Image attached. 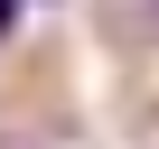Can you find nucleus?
<instances>
[{"label": "nucleus", "mask_w": 159, "mask_h": 149, "mask_svg": "<svg viewBox=\"0 0 159 149\" xmlns=\"http://www.w3.org/2000/svg\"><path fill=\"white\" fill-rule=\"evenodd\" d=\"M19 10H28V0H0V47H10V28H19Z\"/></svg>", "instance_id": "f257e3e1"}]
</instances>
